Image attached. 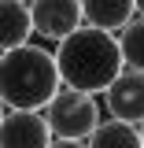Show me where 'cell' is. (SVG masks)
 Segmentation results:
<instances>
[{"label":"cell","instance_id":"ba28073f","mask_svg":"<svg viewBox=\"0 0 144 148\" xmlns=\"http://www.w3.org/2000/svg\"><path fill=\"white\" fill-rule=\"evenodd\" d=\"M33 26H30V8L18 0H0V56L30 45Z\"/></svg>","mask_w":144,"mask_h":148},{"label":"cell","instance_id":"7c38bea8","mask_svg":"<svg viewBox=\"0 0 144 148\" xmlns=\"http://www.w3.org/2000/svg\"><path fill=\"white\" fill-rule=\"evenodd\" d=\"M133 15H137V18H144V0H133Z\"/></svg>","mask_w":144,"mask_h":148},{"label":"cell","instance_id":"7a4b0ae2","mask_svg":"<svg viewBox=\"0 0 144 148\" xmlns=\"http://www.w3.org/2000/svg\"><path fill=\"white\" fill-rule=\"evenodd\" d=\"M63 89L55 59L41 45H22L0 56V104L8 111H44Z\"/></svg>","mask_w":144,"mask_h":148},{"label":"cell","instance_id":"5bb4252c","mask_svg":"<svg viewBox=\"0 0 144 148\" xmlns=\"http://www.w3.org/2000/svg\"><path fill=\"white\" fill-rule=\"evenodd\" d=\"M0 122H4V104H0Z\"/></svg>","mask_w":144,"mask_h":148},{"label":"cell","instance_id":"30bf717a","mask_svg":"<svg viewBox=\"0 0 144 148\" xmlns=\"http://www.w3.org/2000/svg\"><path fill=\"white\" fill-rule=\"evenodd\" d=\"M85 148H141V137H137V126H126V122H100V126L89 133Z\"/></svg>","mask_w":144,"mask_h":148},{"label":"cell","instance_id":"277c9868","mask_svg":"<svg viewBox=\"0 0 144 148\" xmlns=\"http://www.w3.org/2000/svg\"><path fill=\"white\" fill-rule=\"evenodd\" d=\"M30 8V26L33 34H41L44 41H67L74 30H81V4L78 0H37L26 4Z\"/></svg>","mask_w":144,"mask_h":148},{"label":"cell","instance_id":"52a82bcc","mask_svg":"<svg viewBox=\"0 0 144 148\" xmlns=\"http://www.w3.org/2000/svg\"><path fill=\"white\" fill-rule=\"evenodd\" d=\"M129 18H133V0H92V4H81V26L100 30L107 37H115Z\"/></svg>","mask_w":144,"mask_h":148},{"label":"cell","instance_id":"5b68a950","mask_svg":"<svg viewBox=\"0 0 144 148\" xmlns=\"http://www.w3.org/2000/svg\"><path fill=\"white\" fill-rule=\"evenodd\" d=\"M104 108L115 122L141 126L144 122V74L122 71L107 89H104Z\"/></svg>","mask_w":144,"mask_h":148},{"label":"cell","instance_id":"4fadbf2b","mask_svg":"<svg viewBox=\"0 0 144 148\" xmlns=\"http://www.w3.org/2000/svg\"><path fill=\"white\" fill-rule=\"evenodd\" d=\"M137 137H141V148H144V122L137 126Z\"/></svg>","mask_w":144,"mask_h":148},{"label":"cell","instance_id":"9c48e42d","mask_svg":"<svg viewBox=\"0 0 144 148\" xmlns=\"http://www.w3.org/2000/svg\"><path fill=\"white\" fill-rule=\"evenodd\" d=\"M118 56H122V71H137L144 74V18H129L126 26L115 34Z\"/></svg>","mask_w":144,"mask_h":148},{"label":"cell","instance_id":"3957f363","mask_svg":"<svg viewBox=\"0 0 144 148\" xmlns=\"http://www.w3.org/2000/svg\"><path fill=\"white\" fill-rule=\"evenodd\" d=\"M41 115L52 130V141H81L85 145L89 133L100 126L96 96H85V92H74V89H59Z\"/></svg>","mask_w":144,"mask_h":148},{"label":"cell","instance_id":"6da1fadb","mask_svg":"<svg viewBox=\"0 0 144 148\" xmlns=\"http://www.w3.org/2000/svg\"><path fill=\"white\" fill-rule=\"evenodd\" d=\"M55 74H59V85L74 92H85V96H96L104 92L122 74V56H118V45L115 37L100 34V30H74L67 41L55 45Z\"/></svg>","mask_w":144,"mask_h":148},{"label":"cell","instance_id":"8992f818","mask_svg":"<svg viewBox=\"0 0 144 148\" xmlns=\"http://www.w3.org/2000/svg\"><path fill=\"white\" fill-rule=\"evenodd\" d=\"M52 130L41 111H4L0 122V148H48Z\"/></svg>","mask_w":144,"mask_h":148},{"label":"cell","instance_id":"8fae6325","mask_svg":"<svg viewBox=\"0 0 144 148\" xmlns=\"http://www.w3.org/2000/svg\"><path fill=\"white\" fill-rule=\"evenodd\" d=\"M48 148H85V145H81V141H52Z\"/></svg>","mask_w":144,"mask_h":148}]
</instances>
